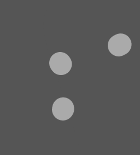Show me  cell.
Wrapping results in <instances>:
<instances>
[{
    "label": "cell",
    "instance_id": "cell-1",
    "mask_svg": "<svg viewBox=\"0 0 140 155\" xmlns=\"http://www.w3.org/2000/svg\"><path fill=\"white\" fill-rule=\"evenodd\" d=\"M132 47L131 39L124 34L115 35L108 42L109 52L116 57H122L128 54L132 49Z\"/></svg>",
    "mask_w": 140,
    "mask_h": 155
},
{
    "label": "cell",
    "instance_id": "cell-3",
    "mask_svg": "<svg viewBox=\"0 0 140 155\" xmlns=\"http://www.w3.org/2000/svg\"><path fill=\"white\" fill-rule=\"evenodd\" d=\"M71 59L63 52H57L52 55L49 61V66L52 71L57 75H65L71 70Z\"/></svg>",
    "mask_w": 140,
    "mask_h": 155
},
{
    "label": "cell",
    "instance_id": "cell-2",
    "mask_svg": "<svg viewBox=\"0 0 140 155\" xmlns=\"http://www.w3.org/2000/svg\"><path fill=\"white\" fill-rule=\"evenodd\" d=\"M52 110L55 118L60 121H66L71 117L74 114V104L69 98L61 97L58 98L54 102Z\"/></svg>",
    "mask_w": 140,
    "mask_h": 155
}]
</instances>
